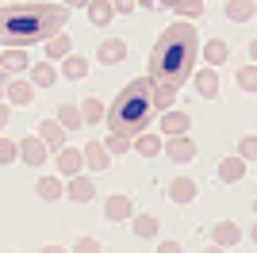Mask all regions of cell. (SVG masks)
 Returning a JSON list of instances; mask_svg holds the SVG:
<instances>
[{"label": "cell", "instance_id": "cell-1", "mask_svg": "<svg viewBox=\"0 0 257 253\" xmlns=\"http://www.w3.org/2000/svg\"><path fill=\"white\" fill-rule=\"evenodd\" d=\"M196 58H200V35H196V23L181 20L169 23L161 39L154 42L150 58H146V77L154 84H173L181 88L188 77L196 73Z\"/></svg>", "mask_w": 257, "mask_h": 253}, {"label": "cell", "instance_id": "cell-2", "mask_svg": "<svg viewBox=\"0 0 257 253\" xmlns=\"http://www.w3.org/2000/svg\"><path fill=\"white\" fill-rule=\"evenodd\" d=\"M69 23V4H35L12 0L0 4V42L4 46H35L58 35Z\"/></svg>", "mask_w": 257, "mask_h": 253}, {"label": "cell", "instance_id": "cell-3", "mask_svg": "<svg viewBox=\"0 0 257 253\" xmlns=\"http://www.w3.org/2000/svg\"><path fill=\"white\" fill-rule=\"evenodd\" d=\"M154 119V96H150V77H135L119 88V96L107 104L104 123L115 131V135H142Z\"/></svg>", "mask_w": 257, "mask_h": 253}, {"label": "cell", "instance_id": "cell-4", "mask_svg": "<svg viewBox=\"0 0 257 253\" xmlns=\"http://www.w3.org/2000/svg\"><path fill=\"white\" fill-rule=\"evenodd\" d=\"M161 154L169 161H177V165H188V161L196 158V142L188 138V131H184V135H169L165 146H161Z\"/></svg>", "mask_w": 257, "mask_h": 253}, {"label": "cell", "instance_id": "cell-5", "mask_svg": "<svg viewBox=\"0 0 257 253\" xmlns=\"http://www.w3.org/2000/svg\"><path fill=\"white\" fill-rule=\"evenodd\" d=\"M46 154H50V146H46L39 135H27V138H20V161H27L31 169H39V165H46Z\"/></svg>", "mask_w": 257, "mask_h": 253}, {"label": "cell", "instance_id": "cell-6", "mask_svg": "<svg viewBox=\"0 0 257 253\" xmlns=\"http://www.w3.org/2000/svg\"><path fill=\"white\" fill-rule=\"evenodd\" d=\"M54 161H58V173H62V177H77V173H85V150L62 146Z\"/></svg>", "mask_w": 257, "mask_h": 253}, {"label": "cell", "instance_id": "cell-7", "mask_svg": "<svg viewBox=\"0 0 257 253\" xmlns=\"http://www.w3.org/2000/svg\"><path fill=\"white\" fill-rule=\"evenodd\" d=\"M4 100H8L12 107L31 104V100H35V84L23 81V77H8V92H4Z\"/></svg>", "mask_w": 257, "mask_h": 253}, {"label": "cell", "instance_id": "cell-8", "mask_svg": "<svg viewBox=\"0 0 257 253\" xmlns=\"http://www.w3.org/2000/svg\"><path fill=\"white\" fill-rule=\"evenodd\" d=\"M104 215H107V222H123V219H131L135 215V200L131 196H107V203H104Z\"/></svg>", "mask_w": 257, "mask_h": 253}, {"label": "cell", "instance_id": "cell-9", "mask_svg": "<svg viewBox=\"0 0 257 253\" xmlns=\"http://www.w3.org/2000/svg\"><path fill=\"white\" fill-rule=\"evenodd\" d=\"M0 69L8 77L23 73V69H31V58L23 54V46H8V54H0Z\"/></svg>", "mask_w": 257, "mask_h": 253}, {"label": "cell", "instance_id": "cell-10", "mask_svg": "<svg viewBox=\"0 0 257 253\" xmlns=\"http://www.w3.org/2000/svg\"><path fill=\"white\" fill-rule=\"evenodd\" d=\"M188 126H192V115H188V111H177V107H169V111L161 115V135H165V138H169V135H184Z\"/></svg>", "mask_w": 257, "mask_h": 253}, {"label": "cell", "instance_id": "cell-11", "mask_svg": "<svg viewBox=\"0 0 257 253\" xmlns=\"http://www.w3.org/2000/svg\"><path fill=\"white\" fill-rule=\"evenodd\" d=\"M238 238H242V230H238L234 222H215V230H211V245L215 249H234Z\"/></svg>", "mask_w": 257, "mask_h": 253}, {"label": "cell", "instance_id": "cell-12", "mask_svg": "<svg viewBox=\"0 0 257 253\" xmlns=\"http://www.w3.org/2000/svg\"><path fill=\"white\" fill-rule=\"evenodd\" d=\"M92 192H96L92 177H85V173H77V177H69V188H65V196H69L73 203H88V200H92Z\"/></svg>", "mask_w": 257, "mask_h": 253}, {"label": "cell", "instance_id": "cell-13", "mask_svg": "<svg viewBox=\"0 0 257 253\" xmlns=\"http://www.w3.org/2000/svg\"><path fill=\"white\" fill-rule=\"evenodd\" d=\"M96 58L104 65H119L123 58H127V42H123V39H104L96 46Z\"/></svg>", "mask_w": 257, "mask_h": 253}, {"label": "cell", "instance_id": "cell-14", "mask_svg": "<svg viewBox=\"0 0 257 253\" xmlns=\"http://www.w3.org/2000/svg\"><path fill=\"white\" fill-rule=\"evenodd\" d=\"M242 177H246V158H242V154L219 161V180H223V184H238Z\"/></svg>", "mask_w": 257, "mask_h": 253}, {"label": "cell", "instance_id": "cell-15", "mask_svg": "<svg viewBox=\"0 0 257 253\" xmlns=\"http://www.w3.org/2000/svg\"><path fill=\"white\" fill-rule=\"evenodd\" d=\"M161 146H165V138L161 135H150V126H146V131H142V135H135V154H142V158H158L161 154Z\"/></svg>", "mask_w": 257, "mask_h": 253}, {"label": "cell", "instance_id": "cell-16", "mask_svg": "<svg viewBox=\"0 0 257 253\" xmlns=\"http://www.w3.org/2000/svg\"><path fill=\"white\" fill-rule=\"evenodd\" d=\"M73 50V39H69V31H58V35H50V39H46V58H50V62H62L65 54Z\"/></svg>", "mask_w": 257, "mask_h": 253}, {"label": "cell", "instance_id": "cell-17", "mask_svg": "<svg viewBox=\"0 0 257 253\" xmlns=\"http://www.w3.org/2000/svg\"><path fill=\"white\" fill-rule=\"evenodd\" d=\"M104 115H107V104H104V100H96V96L81 100V119H85V126H96V123H104Z\"/></svg>", "mask_w": 257, "mask_h": 253}, {"label": "cell", "instance_id": "cell-18", "mask_svg": "<svg viewBox=\"0 0 257 253\" xmlns=\"http://www.w3.org/2000/svg\"><path fill=\"white\" fill-rule=\"evenodd\" d=\"M169 200L173 203H192L196 200V180L192 177H177L169 184Z\"/></svg>", "mask_w": 257, "mask_h": 253}, {"label": "cell", "instance_id": "cell-19", "mask_svg": "<svg viewBox=\"0 0 257 253\" xmlns=\"http://www.w3.org/2000/svg\"><path fill=\"white\" fill-rule=\"evenodd\" d=\"M39 138H43L50 150H62L65 146V126L58 123V119H46V123L39 126Z\"/></svg>", "mask_w": 257, "mask_h": 253}, {"label": "cell", "instance_id": "cell-20", "mask_svg": "<svg viewBox=\"0 0 257 253\" xmlns=\"http://www.w3.org/2000/svg\"><path fill=\"white\" fill-rule=\"evenodd\" d=\"M257 16V4L253 0H226V20L230 23H246Z\"/></svg>", "mask_w": 257, "mask_h": 253}, {"label": "cell", "instance_id": "cell-21", "mask_svg": "<svg viewBox=\"0 0 257 253\" xmlns=\"http://www.w3.org/2000/svg\"><path fill=\"white\" fill-rule=\"evenodd\" d=\"M88 73V58H81V54H65L62 58V77H69V81H81V77Z\"/></svg>", "mask_w": 257, "mask_h": 253}, {"label": "cell", "instance_id": "cell-22", "mask_svg": "<svg viewBox=\"0 0 257 253\" xmlns=\"http://www.w3.org/2000/svg\"><path fill=\"white\" fill-rule=\"evenodd\" d=\"M196 88H200V96H204V100H215V96H219V73H215V65L196 73Z\"/></svg>", "mask_w": 257, "mask_h": 253}, {"label": "cell", "instance_id": "cell-23", "mask_svg": "<svg viewBox=\"0 0 257 253\" xmlns=\"http://www.w3.org/2000/svg\"><path fill=\"white\" fill-rule=\"evenodd\" d=\"M31 81L39 84V88H50V84H58V69H54L50 58H46V62H35V65H31Z\"/></svg>", "mask_w": 257, "mask_h": 253}, {"label": "cell", "instance_id": "cell-24", "mask_svg": "<svg viewBox=\"0 0 257 253\" xmlns=\"http://www.w3.org/2000/svg\"><path fill=\"white\" fill-rule=\"evenodd\" d=\"M88 20L96 23V27H104V23H111V16H115V4L111 0H88Z\"/></svg>", "mask_w": 257, "mask_h": 253}, {"label": "cell", "instance_id": "cell-25", "mask_svg": "<svg viewBox=\"0 0 257 253\" xmlns=\"http://www.w3.org/2000/svg\"><path fill=\"white\" fill-rule=\"evenodd\" d=\"M107 158H111V150H107L104 142H88V146H85V165L88 169H96V173L107 169Z\"/></svg>", "mask_w": 257, "mask_h": 253}, {"label": "cell", "instance_id": "cell-26", "mask_svg": "<svg viewBox=\"0 0 257 253\" xmlns=\"http://www.w3.org/2000/svg\"><path fill=\"white\" fill-rule=\"evenodd\" d=\"M150 96H154V111H169L173 100H177V88H173V84H154L150 81Z\"/></svg>", "mask_w": 257, "mask_h": 253}, {"label": "cell", "instance_id": "cell-27", "mask_svg": "<svg viewBox=\"0 0 257 253\" xmlns=\"http://www.w3.org/2000/svg\"><path fill=\"white\" fill-rule=\"evenodd\" d=\"M54 115H58V123H62L65 131H77V126H85V119H81V104H62L58 111H54Z\"/></svg>", "mask_w": 257, "mask_h": 253}, {"label": "cell", "instance_id": "cell-28", "mask_svg": "<svg viewBox=\"0 0 257 253\" xmlns=\"http://www.w3.org/2000/svg\"><path fill=\"white\" fill-rule=\"evenodd\" d=\"M200 54H204V58H207L211 65H223L226 58H230V46H226L223 39H211V42H207V46H204Z\"/></svg>", "mask_w": 257, "mask_h": 253}, {"label": "cell", "instance_id": "cell-29", "mask_svg": "<svg viewBox=\"0 0 257 253\" xmlns=\"http://www.w3.org/2000/svg\"><path fill=\"white\" fill-rule=\"evenodd\" d=\"M35 192H39V200H62V180L58 177H39Z\"/></svg>", "mask_w": 257, "mask_h": 253}, {"label": "cell", "instance_id": "cell-30", "mask_svg": "<svg viewBox=\"0 0 257 253\" xmlns=\"http://www.w3.org/2000/svg\"><path fill=\"white\" fill-rule=\"evenodd\" d=\"M173 12H177L181 20H200V16H204V0H177Z\"/></svg>", "mask_w": 257, "mask_h": 253}, {"label": "cell", "instance_id": "cell-31", "mask_svg": "<svg viewBox=\"0 0 257 253\" xmlns=\"http://www.w3.org/2000/svg\"><path fill=\"white\" fill-rule=\"evenodd\" d=\"M135 234L139 238H154L158 234V215H135Z\"/></svg>", "mask_w": 257, "mask_h": 253}, {"label": "cell", "instance_id": "cell-32", "mask_svg": "<svg viewBox=\"0 0 257 253\" xmlns=\"http://www.w3.org/2000/svg\"><path fill=\"white\" fill-rule=\"evenodd\" d=\"M238 84H242V92H257V62L238 69Z\"/></svg>", "mask_w": 257, "mask_h": 253}, {"label": "cell", "instance_id": "cell-33", "mask_svg": "<svg viewBox=\"0 0 257 253\" xmlns=\"http://www.w3.org/2000/svg\"><path fill=\"white\" fill-rule=\"evenodd\" d=\"M104 146L111 150V154H127V150L135 146V138H131V135H115V131H111V135L104 138Z\"/></svg>", "mask_w": 257, "mask_h": 253}, {"label": "cell", "instance_id": "cell-34", "mask_svg": "<svg viewBox=\"0 0 257 253\" xmlns=\"http://www.w3.org/2000/svg\"><path fill=\"white\" fill-rule=\"evenodd\" d=\"M20 158V142H12V138L0 135V165H8V161Z\"/></svg>", "mask_w": 257, "mask_h": 253}, {"label": "cell", "instance_id": "cell-35", "mask_svg": "<svg viewBox=\"0 0 257 253\" xmlns=\"http://www.w3.org/2000/svg\"><path fill=\"white\" fill-rule=\"evenodd\" d=\"M238 154H242V158H253L257 161V135H242V138H238Z\"/></svg>", "mask_w": 257, "mask_h": 253}, {"label": "cell", "instance_id": "cell-36", "mask_svg": "<svg viewBox=\"0 0 257 253\" xmlns=\"http://www.w3.org/2000/svg\"><path fill=\"white\" fill-rule=\"evenodd\" d=\"M73 249H81V253H88V249H92V253H96V249H100V242H96V238H77V245H73Z\"/></svg>", "mask_w": 257, "mask_h": 253}, {"label": "cell", "instance_id": "cell-37", "mask_svg": "<svg viewBox=\"0 0 257 253\" xmlns=\"http://www.w3.org/2000/svg\"><path fill=\"white\" fill-rule=\"evenodd\" d=\"M8 119H12V104H8V100H0V131L8 126Z\"/></svg>", "mask_w": 257, "mask_h": 253}, {"label": "cell", "instance_id": "cell-38", "mask_svg": "<svg viewBox=\"0 0 257 253\" xmlns=\"http://www.w3.org/2000/svg\"><path fill=\"white\" fill-rule=\"evenodd\" d=\"M142 8H173V4H177V0H139Z\"/></svg>", "mask_w": 257, "mask_h": 253}, {"label": "cell", "instance_id": "cell-39", "mask_svg": "<svg viewBox=\"0 0 257 253\" xmlns=\"http://www.w3.org/2000/svg\"><path fill=\"white\" fill-rule=\"evenodd\" d=\"M111 4H115V12H123V16H127V12L135 8V4H139V0H111Z\"/></svg>", "mask_w": 257, "mask_h": 253}, {"label": "cell", "instance_id": "cell-40", "mask_svg": "<svg viewBox=\"0 0 257 253\" xmlns=\"http://www.w3.org/2000/svg\"><path fill=\"white\" fill-rule=\"evenodd\" d=\"M8 92V73H4V69H0V96Z\"/></svg>", "mask_w": 257, "mask_h": 253}, {"label": "cell", "instance_id": "cell-41", "mask_svg": "<svg viewBox=\"0 0 257 253\" xmlns=\"http://www.w3.org/2000/svg\"><path fill=\"white\" fill-rule=\"evenodd\" d=\"M62 4H69V8H88V0H62Z\"/></svg>", "mask_w": 257, "mask_h": 253}, {"label": "cell", "instance_id": "cell-42", "mask_svg": "<svg viewBox=\"0 0 257 253\" xmlns=\"http://www.w3.org/2000/svg\"><path fill=\"white\" fill-rule=\"evenodd\" d=\"M249 54H253V62H257V39H253V42H249Z\"/></svg>", "mask_w": 257, "mask_h": 253}, {"label": "cell", "instance_id": "cell-43", "mask_svg": "<svg viewBox=\"0 0 257 253\" xmlns=\"http://www.w3.org/2000/svg\"><path fill=\"white\" fill-rule=\"evenodd\" d=\"M253 242H257V226H253Z\"/></svg>", "mask_w": 257, "mask_h": 253}, {"label": "cell", "instance_id": "cell-44", "mask_svg": "<svg viewBox=\"0 0 257 253\" xmlns=\"http://www.w3.org/2000/svg\"><path fill=\"white\" fill-rule=\"evenodd\" d=\"M253 211H257V200H253Z\"/></svg>", "mask_w": 257, "mask_h": 253}]
</instances>
